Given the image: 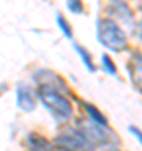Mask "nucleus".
<instances>
[{
	"label": "nucleus",
	"mask_w": 142,
	"mask_h": 151,
	"mask_svg": "<svg viewBox=\"0 0 142 151\" xmlns=\"http://www.w3.org/2000/svg\"><path fill=\"white\" fill-rule=\"evenodd\" d=\"M45 77L49 79H42V77H35L37 81V96L42 101L45 108L49 109V113L54 116L59 123H67L74 114V108L72 103L69 101V97L64 94L65 91V84L60 79L57 82H52V72L50 70H44Z\"/></svg>",
	"instance_id": "f257e3e1"
},
{
	"label": "nucleus",
	"mask_w": 142,
	"mask_h": 151,
	"mask_svg": "<svg viewBox=\"0 0 142 151\" xmlns=\"http://www.w3.org/2000/svg\"><path fill=\"white\" fill-rule=\"evenodd\" d=\"M97 39L104 47L114 52H124L129 47L127 34L124 32V29L109 17L97 20Z\"/></svg>",
	"instance_id": "f03ea898"
},
{
	"label": "nucleus",
	"mask_w": 142,
	"mask_h": 151,
	"mask_svg": "<svg viewBox=\"0 0 142 151\" xmlns=\"http://www.w3.org/2000/svg\"><path fill=\"white\" fill-rule=\"evenodd\" d=\"M75 129L79 131L94 148H95V146H107V145H112V143L117 141L115 139V134L109 129V128L97 126V124L92 123L90 119H80V123H77Z\"/></svg>",
	"instance_id": "7ed1b4c3"
},
{
	"label": "nucleus",
	"mask_w": 142,
	"mask_h": 151,
	"mask_svg": "<svg viewBox=\"0 0 142 151\" xmlns=\"http://www.w3.org/2000/svg\"><path fill=\"white\" fill-rule=\"evenodd\" d=\"M55 145L62 151H94V148L75 128H69L55 138Z\"/></svg>",
	"instance_id": "20e7f679"
},
{
	"label": "nucleus",
	"mask_w": 142,
	"mask_h": 151,
	"mask_svg": "<svg viewBox=\"0 0 142 151\" xmlns=\"http://www.w3.org/2000/svg\"><path fill=\"white\" fill-rule=\"evenodd\" d=\"M17 106L25 113H32L35 109L37 97H35L30 86H27V84H18L17 86Z\"/></svg>",
	"instance_id": "39448f33"
},
{
	"label": "nucleus",
	"mask_w": 142,
	"mask_h": 151,
	"mask_svg": "<svg viewBox=\"0 0 142 151\" xmlns=\"http://www.w3.org/2000/svg\"><path fill=\"white\" fill-rule=\"evenodd\" d=\"M110 15H117V19H114V22L117 24H126L127 27H134V17H132V12L129 9L127 4L124 2H114V4H110L109 9H107Z\"/></svg>",
	"instance_id": "423d86ee"
},
{
	"label": "nucleus",
	"mask_w": 142,
	"mask_h": 151,
	"mask_svg": "<svg viewBox=\"0 0 142 151\" xmlns=\"http://www.w3.org/2000/svg\"><path fill=\"white\" fill-rule=\"evenodd\" d=\"M129 76L134 87L142 94V54H136L129 60Z\"/></svg>",
	"instance_id": "0eeeda50"
},
{
	"label": "nucleus",
	"mask_w": 142,
	"mask_h": 151,
	"mask_svg": "<svg viewBox=\"0 0 142 151\" xmlns=\"http://www.w3.org/2000/svg\"><path fill=\"white\" fill-rule=\"evenodd\" d=\"M27 145L30 148V151H55L54 145L47 138H44L42 134H35V133L28 134Z\"/></svg>",
	"instance_id": "6e6552de"
},
{
	"label": "nucleus",
	"mask_w": 142,
	"mask_h": 151,
	"mask_svg": "<svg viewBox=\"0 0 142 151\" xmlns=\"http://www.w3.org/2000/svg\"><path fill=\"white\" fill-rule=\"evenodd\" d=\"M84 109H85V113H87L89 119H90L92 123H95L97 126H102V128H109V121H107V118H105L104 114L100 113L94 104L84 103Z\"/></svg>",
	"instance_id": "1a4fd4ad"
},
{
	"label": "nucleus",
	"mask_w": 142,
	"mask_h": 151,
	"mask_svg": "<svg viewBox=\"0 0 142 151\" xmlns=\"http://www.w3.org/2000/svg\"><path fill=\"white\" fill-rule=\"evenodd\" d=\"M74 49H75L77 52H79L80 59H82V60H84V64H85V67H87L90 72H95V70H97V67H95V64H94L92 55H90V52H89L87 49H84L82 45H77V44H74Z\"/></svg>",
	"instance_id": "9d476101"
},
{
	"label": "nucleus",
	"mask_w": 142,
	"mask_h": 151,
	"mask_svg": "<svg viewBox=\"0 0 142 151\" xmlns=\"http://www.w3.org/2000/svg\"><path fill=\"white\" fill-rule=\"evenodd\" d=\"M57 24H59V27H60V30H62V34H64L67 39L74 37L72 29H70V24H69V20H65V17H64V15H57Z\"/></svg>",
	"instance_id": "9b49d317"
},
{
	"label": "nucleus",
	"mask_w": 142,
	"mask_h": 151,
	"mask_svg": "<svg viewBox=\"0 0 142 151\" xmlns=\"http://www.w3.org/2000/svg\"><path fill=\"white\" fill-rule=\"evenodd\" d=\"M102 65H104V70H107L110 76H115V74H117L115 64H114V60L110 59V55H107V54L102 55Z\"/></svg>",
	"instance_id": "f8f14e48"
},
{
	"label": "nucleus",
	"mask_w": 142,
	"mask_h": 151,
	"mask_svg": "<svg viewBox=\"0 0 142 151\" xmlns=\"http://www.w3.org/2000/svg\"><path fill=\"white\" fill-rule=\"evenodd\" d=\"M67 9L70 12H75V14H82L84 12V7L80 2H75V0H70V2H67Z\"/></svg>",
	"instance_id": "ddd939ff"
},
{
	"label": "nucleus",
	"mask_w": 142,
	"mask_h": 151,
	"mask_svg": "<svg viewBox=\"0 0 142 151\" xmlns=\"http://www.w3.org/2000/svg\"><path fill=\"white\" fill-rule=\"evenodd\" d=\"M129 131H131L132 134L136 136V138H137V141H139V143L142 145V131L139 129V128H136V126H131V128H129Z\"/></svg>",
	"instance_id": "4468645a"
},
{
	"label": "nucleus",
	"mask_w": 142,
	"mask_h": 151,
	"mask_svg": "<svg viewBox=\"0 0 142 151\" xmlns=\"http://www.w3.org/2000/svg\"><path fill=\"white\" fill-rule=\"evenodd\" d=\"M139 39L142 40V22L139 24Z\"/></svg>",
	"instance_id": "2eb2a0df"
},
{
	"label": "nucleus",
	"mask_w": 142,
	"mask_h": 151,
	"mask_svg": "<svg viewBox=\"0 0 142 151\" xmlns=\"http://www.w3.org/2000/svg\"><path fill=\"white\" fill-rule=\"evenodd\" d=\"M7 89V84H2V86H0V92H4Z\"/></svg>",
	"instance_id": "dca6fc26"
},
{
	"label": "nucleus",
	"mask_w": 142,
	"mask_h": 151,
	"mask_svg": "<svg viewBox=\"0 0 142 151\" xmlns=\"http://www.w3.org/2000/svg\"><path fill=\"white\" fill-rule=\"evenodd\" d=\"M107 151H119V150H107Z\"/></svg>",
	"instance_id": "f3484780"
}]
</instances>
